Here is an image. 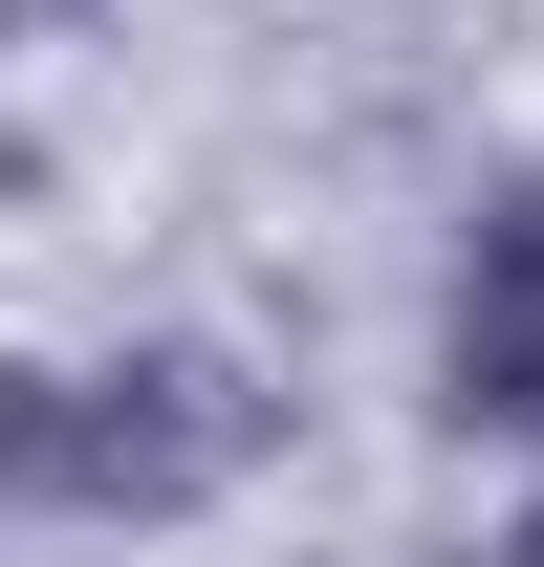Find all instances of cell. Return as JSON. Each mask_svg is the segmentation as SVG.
Returning <instances> with one entry per match:
<instances>
[{"mask_svg": "<svg viewBox=\"0 0 544 567\" xmlns=\"http://www.w3.org/2000/svg\"><path fill=\"white\" fill-rule=\"evenodd\" d=\"M0 22H66V0H0Z\"/></svg>", "mask_w": 544, "mask_h": 567, "instance_id": "277c9868", "label": "cell"}, {"mask_svg": "<svg viewBox=\"0 0 544 567\" xmlns=\"http://www.w3.org/2000/svg\"><path fill=\"white\" fill-rule=\"evenodd\" d=\"M501 567H544V481H523V524H501Z\"/></svg>", "mask_w": 544, "mask_h": 567, "instance_id": "3957f363", "label": "cell"}, {"mask_svg": "<svg viewBox=\"0 0 544 567\" xmlns=\"http://www.w3.org/2000/svg\"><path fill=\"white\" fill-rule=\"evenodd\" d=\"M436 415L544 458V175H501V197L458 218V284H436Z\"/></svg>", "mask_w": 544, "mask_h": 567, "instance_id": "7a4b0ae2", "label": "cell"}, {"mask_svg": "<svg viewBox=\"0 0 544 567\" xmlns=\"http://www.w3.org/2000/svg\"><path fill=\"white\" fill-rule=\"evenodd\" d=\"M262 458L240 350H0V502L22 524H197Z\"/></svg>", "mask_w": 544, "mask_h": 567, "instance_id": "6da1fadb", "label": "cell"}]
</instances>
